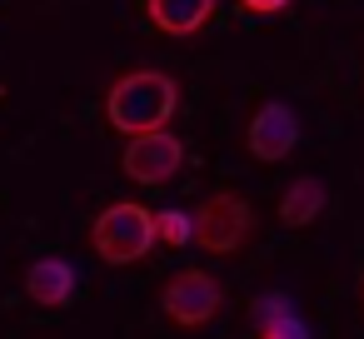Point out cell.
<instances>
[{"instance_id": "8", "label": "cell", "mask_w": 364, "mask_h": 339, "mask_svg": "<svg viewBox=\"0 0 364 339\" xmlns=\"http://www.w3.org/2000/svg\"><path fill=\"white\" fill-rule=\"evenodd\" d=\"M145 16L155 31L185 41V36H200L215 16V0H145Z\"/></svg>"}, {"instance_id": "2", "label": "cell", "mask_w": 364, "mask_h": 339, "mask_svg": "<svg viewBox=\"0 0 364 339\" xmlns=\"http://www.w3.org/2000/svg\"><path fill=\"white\" fill-rule=\"evenodd\" d=\"M90 244L105 264H135L155 249V210L135 205V200H115L95 215L90 225Z\"/></svg>"}, {"instance_id": "3", "label": "cell", "mask_w": 364, "mask_h": 339, "mask_svg": "<svg viewBox=\"0 0 364 339\" xmlns=\"http://www.w3.org/2000/svg\"><path fill=\"white\" fill-rule=\"evenodd\" d=\"M190 225H195L190 244H200L205 254H240L255 235V210L240 190H215L195 205Z\"/></svg>"}, {"instance_id": "4", "label": "cell", "mask_w": 364, "mask_h": 339, "mask_svg": "<svg viewBox=\"0 0 364 339\" xmlns=\"http://www.w3.org/2000/svg\"><path fill=\"white\" fill-rule=\"evenodd\" d=\"M220 304H225V289H220V279L205 274V269H180V274H170L165 289H160V309H165V319H170L175 329H205V324L220 314Z\"/></svg>"}, {"instance_id": "10", "label": "cell", "mask_w": 364, "mask_h": 339, "mask_svg": "<svg viewBox=\"0 0 364 339\" xmlns=\"http://www.w3.org/2000/svg\"><path fill=\"white\" fill-rule=\"evenodd\" d=\"M259 334L255 339H304V324L294 319V309L279 299V294H269V299H259Z\"/></svg>"}, {"instance_id": "1", "label": "cell", "mask_w": 364, "mask_h": 339, "mask_svg": "<svg viewBox=\"0 0 364 339\" xmlns=\"http://www.w3.org/2000/svg\"><path fill=\"white\" fill-rule=\"evenodd\" d=\"M180 110V85L165 70H125L110 95H105V120L115 135H150V130H170Z\"/></svg>"}, {"instance_id": "5", "label": "cell", "mask_w": 364, "mask_h": 339, "mask_svg": "<svg viewBox=\"0 0 364 339\" xmlns=\"http://www.w3.org/2000/svg\"><path fill=\"white\" fill-rule=\"evenodd\" d=\"M185 165V145L180 135L170 130H150V135H130L125 140V155H120V170L135 180V185H170Z\"/></svg>"}, {"instance_id": "6", "label": "cell", "mask_w": 364, "mask_h": 339, "mask_svg": "<svg viewBox=\"0 0 364 339\" xmlns=\"http://www.w3.org/2000/svg\"><path fill=\"white\" fill-rule=\"evenodd\" d=\"M245 145L259 165H279L294 145H299V115L294 105L284 100H264L255 115H250V130H245Z\"/></svg>"}, {"instance_id": "11", "label": "cell", "mask_w": 364, "mask_h": 339, "mask_svg": "<svg viewBox=\"0 0 364 339\" xmlns=\"http://www.w3.org/2000/svg\"><path fill=\"white\" fill-rule=\"evenodd\" d=\"M190 240H195V225H190L185 210H155V244H165V249H185Z\"/></svg>"}, {"instance_id": "9", "label": "cell", "mask_w": 364, "mask_h": 339, "mask_svg": "<svg viewBox=\"0 0 364 339\" xmlns=\"http://www.w3.org/2000/svg\"><path fill=\"white\" fill-rule=\"evenodd\" d=\"M324 205H329L324 180H319V175H299V180L279 195V225H284V230H304V225H314V220L324 215Z\"/></svg>"}, {"instance_id": "12", "label": "cell", "mask_w": 364, "mask_h": 339, "mask_svg": "<svg viewBox=\"0 0 364 339\" xmlns=\"http://www.w3.org/2000/svg\"><path fill=\"white\" fill-rule=\"evenodd\" d=\"M240 11L245 16H279V11H289V0H240Z\"/></svg>"}, {"instance_id": "7", "label": "cell", "mask_w": 364, "mask_h": 339, "mask_svg": "<svg viewBox=\"0 0 364 339\" xmlns=\"http://www.w3.org/2000/svg\"><path fill=\"white\" fill-rule=\"evenodd\" d=\"M26 294L41 304V309H65L70 294H75V269L60 259V254H46L26 269Z\"/></svg>"}]
</instances>
